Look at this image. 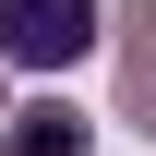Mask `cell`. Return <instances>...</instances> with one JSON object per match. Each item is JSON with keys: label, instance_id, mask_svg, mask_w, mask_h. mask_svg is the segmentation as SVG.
<instances>
[{"label": "cell", "instance_id": "cell-1", "mask_svg": "<svg viewBox=\"0 0 156 156\" xmlns=\"http://www.w3.org/2000/svg\"><path fill=\"white\" fill-rule=\"evenodd\" d=\"M108 24H96V0H0V48L12 60H36V72H60V60H84Z\"/></svg>", "mask_w": 156, "mask_h": 156}, {"label": "cell", "instance_id": "cell-3", "mask_svg": "<svg viewBox=\"0 0 156 156\" xmlns=\"http://www.w3.org/2000/svg\"><path fill=\"white\" fill-rule=\"evenodd\" d=\"M120 24H132V60H156V0H132Z\"/></svg>", "mask_w": 156, "mask_h": 156}, {"label": "cell", "instance_id": "cell-2", "mask_svg": "<svg viewBox=\"0 0 156 156\" xmlns=\"http://www.w3.org/2000/svg\"><path fill=\"white\" fill-rule=\"evenodd\" d=\"M12 156H84V120H72V108H24Z\"/></svg>", "mask_w": 156, "mask_h": 156}]
</instances>
